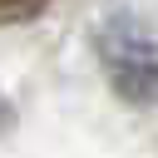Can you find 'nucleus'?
<instances>
[{
	"label": "nucleus",
	"mask_w": 158,
	"mask_h": 158,
	"mask_svg": "<svg viewBox=\"0 0 158 158\" xmlns=\"http://www.w3.org/2000/svg\"><path fill=\"white\" fill-rule=\"evenodd\" d=\"M104 64L118 84L123 99L133 104H153L158 99V40L143 35L128 20H114L104 30Z\"/></svg>",
	"instance_id": "f257e3e1"
},
{
	"label": "nucleus",
	"mask_w": 158,
	"mask_h": 158,
	"mask_svg": "<svg viewBox=\"0 0 158 158\" xmlns=\"http://www.w3.org/2000/svg\"><path fill=\"white\" fill-rule=\"evenodd\" d=\"M49 0H0V25H15V20H35Z\"/></svg>",
	"instance_id": "f03ea898"
}]
</instances>
